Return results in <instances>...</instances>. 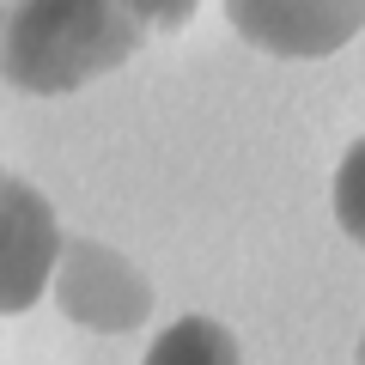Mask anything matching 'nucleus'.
Here are the masks:
<instances>
[{
  "label": "nucleus",
  "mask_w": 365,
  "mask_h": 365,
  "mask_svg": "<svg viewBox=\"0 0 365 365\" xmlns=\"http://www.w3.org/2000/svg\"><path fill=\"white\" fill-rule=\"evenodd\" d=\"M201 0H6L0 79L31 98H61L116 73L153 31H182Z\"/></svg>",
  "instance_id": "nucleus-1"
},
{
  "label": "nucleus",
  "mask_w": 365,
  "mask_h": 365,
  "mask_svg": "<svg viewBox=\"0 0 365 365\" xmlns=\"http://www.w3.org/2000/svg\"><path fill=\"white\" fill-rule=\"evenodd\" d=\"M49 287H55V304L67 311V323L91 329V335H128L153 317V280L98 237H73V244L61 237Z\"/></svg>",
  "instance_id": "nucleus-2"
},
{
  "label": "nucleus",
  "mask_w": 365,
  "mask_h": 365,
  "mask_svg": "<svg viewBox=\"0 0 365 365\" xmlns=\"http://www.w3.org/2000/svg\"><path fill=\"white\" fill-rule=\"evenodd\" d=\"M61 250L55 207L25 177L0 170V317H19L49 292V268Z\"/></svg>",
  "instance_id": "nucleus-3"
},
{
  "label": "nucleus",
  "mask_w": 365,
  "mask_h": 365,
  "mask_svg": "<svg viewBox=\"0 0 365 365\" xmlns=\"http://www.w3.org/2000/svg\"><path fill=\"white\" fill-rule=\"evenodd\" d=\"M365 0H225V19L244 43L287 61H311L353 43Z\"/></svg>",
  "instance_id": "nucleus-4"
},
{
  "label": "nucleus",
  "mask_w": 365,
  "mask_h": 365,
  "mask_svg": "<svg viewBox=\"0 0 365 365\" xmlns=\"http://www.w3.org/2000/svg\"><path fill=\"white\" fill-rule=\"evenodd\" d=\"M146 365H244L237 335L213 317H177L165 335L146 347Z\"/></svg>",
  "instance_id": "nucleus-5"
},
{
  "label": "nucleus",
  "mask_w": 365,
  "mask_h": 365,
  "mask_svg": "<svg viewBox=\"0 0 365 365\" xmlns=\"http://www.w3.org/2000/svg\"><path fill=\"white\" fill-rule=\"evenodd\" d=\"M0 19H6V0H0Z\"/></svg>",
  "instance_id": "nucleus-6"
}]
</instances>
